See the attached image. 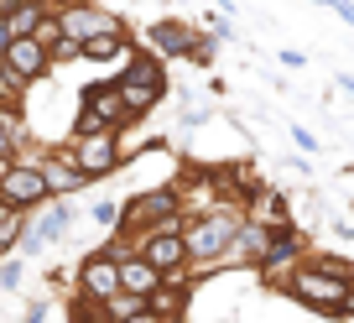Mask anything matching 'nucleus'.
<instances>
[{
  "label": "nucleus",
  "instance_id": "473e14b6",
  "mask_svg": "<svg viewBox=\"0 0 354 323\" xmlns=\"http://www.w3.org/2000/svg\"><path fill=\"white\" fill-rule=\"evenodd\" d=\"M339 318H354V287L344 292V308H339Z\"/></svg>",
  "mask_w": 354,
  "mask_h": 323
},
{
  "label": "nucleus",
  "instance_id": "c85d7f7f",
  "mask_svg": "<svg viewBox=\"0 0 354 323\" xmlns=\"http://www.w3.org/2000/svg\"><path fill=\"white\" fill-rule=\"evenodd\" d=\"M313 6H328L339 21H349V26H354V0H313Z\"/></svg>",
  "mask_w": 354,
  "mask_h": 323
},
{
  "label": "nucleus",
  "instance_id": "4468645a",
  "mask_svg": "<svg viewBox=\"0 0 354 323\" xmlns=\"http://www.w3.org/2000/svg\"><path fill=\"white\" fill-rule=\"evenodd\" d=\"M6 73L21 84V89H32L37 78H47L53 73V53H47L37 37H16L11 47H6Z\"/></svg>",
  "mask_w": 354,
  "mask_h": 323
},
{
  "label": "nucleus",
  "instance_id": "9b49d317",
  "mask_svg": "<svg viewBox=\"0 0 354 323\" xmlns=\"http://www.w3.org/2000/svg\"><path fill=\"white\" fill-rule=\"evenodd\" d=\"M308 234L297 230V224H281V230H271V250H266L261 261V282L266 287H281V277H287L292 266H302L308 261Z\"/></svg>",
  "mask_w": 354,
  "mask_h": 323
},
{
  "label": "nucleus",
  "instance_id": "393cba45",
  "mask_svg": "<svg viewBox=\"0 0 354 323\" xmlns=\"http://www.w3.org/2000/svg\"><path fill=\"white\" fill-rule=\"evenodd\" d=\"M136 313H146V297H136V292H115V297L104 302V318L110 323H125V318H136Z\"/></svg>",
  "mask_w": 354,
  "mask_h": 323
},
{
  "label": "nucleus",
  "instance_id": "e433bc0d",
  "mask_svg": "<svg viewBox=\"0 0 354 323\" xmlns=\"http://www.w3.org/2000/svg\"><path fill=\"white\" fill-rule=\"evenodd\" d=\"M6 110H16V104H6V100H0V115H6Z\"/></svg>",
  "mask_w": 354,
  "mask_h": 323
},
{
  "label": "nucleus",
  "instance_id": "b1692460",
  "mask_svg": "<svg viewBox=\"0 0 354 323\" xmlns=\"http://www.w3.org/2000/svg\"><path fill=\"white\" fill-rule=\"evenodd\" d=\"M0 156H21V110L0 115Z\"/></svg>",
  "mask_w": 354,
  "mask_h": 323
},
{
  "label": "nucleus",
  "instance_id": "c756f323",
  "mask_svg": "<svg viewBox=\"0 0 354 323\" xmlns=\"http://www.w3.org/2000/svg\"><path fill=\"white\" fill-rule=\"evenodd\" d=\"M21 323H47V297H32L26 302V318Z\"/></svg>",
  "mask_w": 354,
  "mask_h": 323
},
{
  "label": "nucleus",
  "instance_id": "7ed1b4c3",
  "mask_svg": "<svg viewBox=\"0 0 354 323\" xmlns=\"http://www.w3.org/2000/svg\"><path fill=\"white\" fill-rule=\"evenodd\" d=\"M183 188V219H209V214H224V209H245L230 188H224L219 167H188L177 178Z\"/></svg>",
  "mask_w": 354,
  "mask_h": 323
},
{
  "label": "nucleus",
  "instance_id": "f257e3e1",
  "mask_svg": "<svg viewBox=\"0 0 354 323\" xmlns=\"http://www.w3.org/2000/svg\"><path fill=\"white\" fill-rule=\"evenodd\" d=\"M240 224H245V209H224V214H209V219H188L183 240H188V277L193 282L224 271V256H230Z\"/></svg>",
  "mask_w": 354,
  "mask_h": 323
},
{
  "label": "nucleus",
  "instance_id": "5701e85b",
  "mask_svg": "<svg viewBox=\"0 0 354 323\" xmlns=\"http://www.w3.org/2000/svg\"><path fill=\"white\" fill-rule=\"evenodd\" d=\"M42 6H11V11L0 16V21H6V32H11V42L16 37H37V26H42Z\"/></svg>",
  "mask_w": 354,
  "mask_h": 323
},
{
  "label": "nucleus",
  "instance_id": "bb28decb",
  "mask_svg": "<svg viewBox=\"0 0 354 323\" xmlns=\"http://www.w3.org/2000/svg\"><path fill=\"white\" fill-rule=\"evenodd\" d=\"M120 214H125V199H100L94 209H88V219L104 224V230H115V224H120Z\"/></svg>",
  "mask_w": 354,
  "mask_h": 323
},
{
  "label": "nucleus",
  "instance_id": "7c9ffc66",
  "mask_svg": "<svg viewBox=\"0 0 354 323\" xmlns=\"http://www.w3.org/2000/svg\"><path fill=\"white\" fill-rule=\"evenodd\" d=\"M209 26H214V37H219V42H224V37L234 32V21H230V16H224V11H219V16H209Z\"/></svg>",
  "mask_w": 354,
  "mask_h": 323
},
{
  "label": "nucleus",
  "instance_id": "6ab92c4d",
  "mask_svg": "<svg viewBox=\"0 0 354 323\" xmlns=\"http://www.w3.org/2000/svg\"><path fill=\"white\" fill-rule=\"evenodd\" d=\"M115 89H120V104H125V120H146V115L156 110V104L167 100V89L162 84H120V78H115Z\"/></svg>",
  "mask_w": 354,
  "mask_h": 323
},
{
  "label": "nucleus",
  "instance_id": "aec40b11",
  "mask_svg": "<svg viewBox=\"0 0 354 323\" xmlns=\"http://www.w3.org/2000/svg\"><path fill=\"white\" fill-rule=\"evenodd\" d=\"M162 282H167V277H162V271H156L146 256H125V261H120V292H136V297H151V292L162 287Z\"/></svg>",
  "mask_w": 354,
  "mask_h": 323
},
{
  "label": "nucleus",
  "instance_id": "dca6fc26",
  "mask_svg": "<svg viewBox=\"0 0 354 323\" xmlns=\"http://www.w3.org/2000/svg\"><path fill=\"white\" fill-rule=\"evenodd\" d=\"M183 282H188V271L167 277L162 287L146 297V313H156L162 323H188V297H193V287H183Z\"/></svg>",
  "mask_w": 354,
  "mask_h": 323
},
{
  "label": "nucleus",
  "instance_id": "72a5a7b5",
  "mask_svg": "<svg viewBox=\"0 0 354 323\" xmlns=\"http://www.w3.org/2000/svg\"><path fill=\"white\" fill-rule=\"evenodd\" d=\"M125 323H162L156 313H136V318H125Z\"/></svg>",
  "mask_w": 354,
  "mask_h": 323
},
{
  "label": "nucleus",
  "instance_id": "9d476101",
  "mask_svg": "<svg viewBox=\"0 0 354 323\" xmlns=\"http://www.w3.org/2000/svg\"><path fill=\"white\" fill-rule=\"evenodd\" d=\"M198 32H203V26L183 21V16H156V21L141 32V47H151L162 63H188V53H193V42H198Z\"/></svg>",
  "mask_w": 354,
  "mask_h": 323
},
{
  "label": "nucleus",
  "instance_id": "2eb2a0df",
  "mask_svg": "<svg viewBox=\"0 0 354 323\" xmlns=\"http://www.w3.org/2000/svg\"><path fill=\"white\" fill-rule=\"evenodd\" d=\"M266 250H271V230L245 219L240 234H234V246H230V256H224V271H261Z\"/></svg>",
  "mask_w": 354,
  "mask_h": 323
},
{
  "label": "nucleus",
  "instance_id": "a211bd4d",
  "mask_svg": "<svg viewBox=\"0 0 354 323\" xmlns=\"http://www.w3.org/2000/svg\"><path fill=\"white\" fill-rule=\"evenodd\" d=\"M115 78H120V84H162V89H172V84H167V63L151 53V47H136V53L120 63Z\"/></svg>",
  "mask_w": 354,
  "mask_h": 323
},
{
  "label": "nucleus",
  "instance_id": "f3484780",
  "mask_svg": "<svg viewBox=\"0 0 354 323\" xmlns=\"http://www.w3.org/2000/svg\"><path fill=\"white\" fill-rule=\"evenodd\" d=\"M245 219H255V224H266V230H281V224H292V209H287V193H277V188H255L250 199H245Z\"/></svg>",
  "mask_w": 354,
  "mask_h": 323
},
{
  "label": "nucleus",
  "instance_id": "f704fd0d",
  "mask_svg": "<svg viewBox=\"0 0 354 323\" xmlns=\"http://www.w3.org/2000/svg\"><path fill=\"white\" fill-rule=\"evenodd\" d=\"M333 234H344V240H354V224H333Z\"/></svg>",
  "mask_w": 354,
  "mask_h": 323
},
{
  "label": "nucleus",
  "instance_id": "f03ea898",
  "mask_svg": "<svg viewBox=\"0 0 354 323\" xmlns=\"http://www.w3.org/2000/svg\"><path fill=\"white\" fill-rule=\"evenodd\" d=\"M277 292H287L297 308L318 313V318H339L349 282H339V277H328V271H318L313 261H302V266H292L287 277H281V287H277Z\"/></svg>",
  "mask_w": 354,
  "mask_h": 323
},
{
  "label": "nucleus",
  "instance_id": "423d86ee",
  "mask_svg": "<svg viewBox=\"0 0 354 323\" xmlns=\"http://www.w3.org/2000/svg\"><path fill=\"white\" fill-rule=\"evenodd\" d=\"M183 230H188V219L172 214V219H162L156 230L136 234V250H141L162 277H177V271H188V240H183Z\"/></svg>",
  "mask_w": 354,
  "mask_h": 323
},
{
  "label": "nucleus",
  "instance_id": "2f4dec72",
  "mask_svg": "<svg viewBox=\"0 0 354 323\" xmlns=\"http://www.w3.org/2000/svg\"><path fill=\"white\" fill-rule=\"evenodd\" d=\"M292 141H297V146H302V151H308V156H313V151H318V141H313V136H308V131H302V125H292Z\"/></svg>",
  "mask_w": 354,
  "mask_h": 323
},
{
  "label": "nucleus",
  "instance_id": "c9c22d12",
  "mask_svg": "<svg viewBox=\"0 0 354 323\" xmlns=\"http://www.w3.org/2000/svg\"><path fill=\"white\" fill-rule=\"evenodd\" d=\"M339 89H349V94H354V78H349V73H344V78H339Z\"/></svg>",
  "mask_w": 354,
  "mask_h": 323
},
{
  "label": "nucleus",
  "instance_id": "39448f33",
  "mask_svg": "<svg viewBox=\"0 0 354 323\" xmlns=\"http://www.w3.org/2000/svg\"><path fill=\"white\" fill-rule=\"evenodd\" d=\"M0 203L26 209V214H37L42 203H53V193H47V178H42V167H37V151L11 156V167L0 172Z\"/></svg>",
  "mask_w": 354,
  "mask_h": 323
},
{
  "label": "nucleus",
  "instance_id": "412c9836",
  "mask_svg": "<svg viewBox=\"0 0 354 323\" xmlns=\"http://www.w3.org/2000/svg\"><path fill=\"white\" fill-rule=\"evenodd\" d=\"M131 53H136V37L131 32H104V37H88V42H84L88 63H125Z\"/></svg>",
  "mask_w": 354,
  "mask_h": 323
},
{
  "label": "nucleus",
  "instance_id": "0eeeda50",
  "mask_svg": "<svg viewBox=\"0 0 354 323\" xmlns=\"http://www.w3.org/2000/svg\"><path fill=\"white\" fill-rule=\"evenodd\" d=\"M73 162L88 172V183L100 178H115L120 167H131V156H125V131H94V136H73Z\"/></svg>",
  "mask_w": 354,
  "mask_h": 323
},
{
  "label": "nucleus",
  "instance_id": "cd10ccee",
  "mask_svg": "<svg viewBox=\"0 0 354 323\" xmlns=\"http://www.w3.org/2000/svg\"><path fill=\"white\" fill-rule=\"evenodd\" d=\"M214 53H219V37H209V32H198V42H193V53H188V63H193V68H214Z\"/></svg>",
  "mask_w": 354,
  "mask_h": 323
},
{
  "label": "nucleus",
  "instance_id": "20e7f679",
  "mask_svg": "<svg viewBox=\"0 0 354 323\" xmlns=\"http://www.w3.org/2000/svg\"><path fill=\"white\" fill-rule=\"evenodd\" d=\"M125 104H120V89L115 78H100L78 94V115H73V136H94V131H125Z\"/></svg>",
  "mask_w": 354,
  "mask_h": 323
},
{
  "label": "nucleus",
  "instance_id": "6e6552de",
  "mask_svg": "<svg viewBox=\"0 0 354 323\" xmlns=\"http://www.w3.org/2000/svg\"><path fill=\"white\" fill-rule=\"evenodd\" d=\"M73 224H78V209L68 199H53V203H42V209L26 219V234H21V256H42V250H53V246H63L68 234H73Z\"/></svg>",
  "mask_w": 354,
  "mask_h": 323
},
{
  "label": "nucleus",
  "instance_id": "f8f14e48",
  "mask_svg": "<svg viewBox=\"0 0 354 323\" xmlns=\"http://www.w3.org/2000/svg\"><path fill=\"white\" fill-rule=\"evenodd\" d=\"M73 292H78V297H88V302H110L115 292H120V261H110L100 246H94L73 266Z\"/></svg>",
  "mask_w": 354,
  "mask_h": 323
},
{
  "label": "nucleus",
  "instance_id": "ddd939ff",
  "mask_svg": "<svg viewBox=\"0 0 354 323\" xmlns=\"http://www.w3.org/2000/svg\"><path fill=\"white\" fill-rule=\"evenodd\" d=\"M37 167H42L53 199H73V193L88 188V172L73 162V146H47V151H37Z\"/></svg>",
  "mask_w": 354,
  "mask_h": 323
},
{
  "label": "nucleus",
  "instance_id": "1a4fd4ad",
  "mask_svg": "<svg viewBox=\"0 0 354 323\" xmlns=\"http://www.w3.org/2000/svg\"><path fill=\"white\" fill-rule=\"evenodd\" d=\"M57 26H63V37L78 42V47H84L88 37L125 32V21L110 11V6H100V0H73V6H63V11H57Z\"/></svg>",
  "mask_w": 354,
  "mask_h": 323
},
{
  "label": "nucleus",
  "instance_id": "4be33fe9",
  "mask_svg": "<svg viewBox=\"0 0 354 323\" xmlns=\"http://www.w3.org/2000/svg\"><path fill=\"white\" fill-rule=\"evenodd\" d=\"M26 209H11V203H0V256H16L21 250V234H26Z\"/></svg>",
  "mask_w": 354,
  "mask_h": 323
},
{
  "label": "nucleus",
  "instance_id": "a878e982",
  "mask_svg": "<svg viewBox=\"0 0 354 323\" xmlns=\"http://www.w3.org/2000/svg\"><path fill=\"white\" fill-rule=\"evenodd\" d=\"M26 282V256L16 250V256H0V292H21Z\"/></svg>",
  "mask_w": 354,
  "mask_h": 323
}]
</instances>
